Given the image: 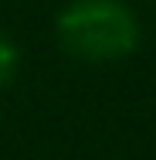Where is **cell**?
I'll list each match as a JSON object with an SVG mask.
<instances>
[{"label": "cell", "mask_w": 156, "mask_h": 160, "mask_svg": "<svg viewBox=\"0 0 156 160\" xmlns=\"http://www.w3.org/2000/svg\"><path fill=\"white\" fill-rule=\"evenodd\" d=\"M58 38L78 58L109 62L136 48L139 28L119 0H75L58 17Z\"/></svg>", "instance_id": "6da1fadb"}, {"label": "cell", "mask_w": 156, "mask_h": 160, "mask_svg": "<svg viewBox=\"0 0 156 160\" xmlns=\"http://www.w3.org/2000/svg\"><path fill=\"white\" fill-rule=\"evenodd\" d=\"M17 72V51L7 38H0V85H7Z\"/></svg>", "instance_id": "7a4b0ae2"}]
</instances>
